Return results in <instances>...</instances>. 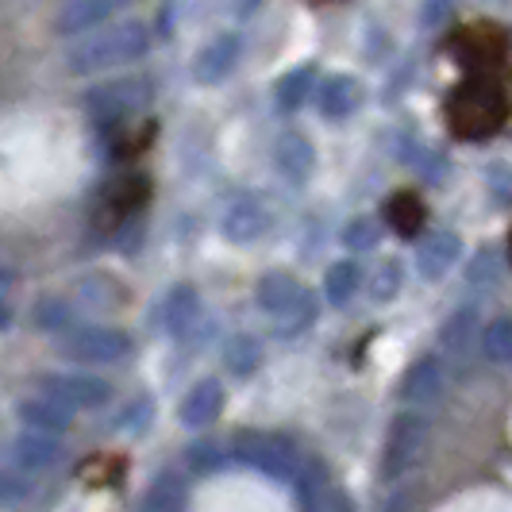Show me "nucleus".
<instances>
[{
    "label": "nucleus",
    "mask_w": 512,
    "mask_h": 512,
    "mask_svg": "<svg viewBox=\"0 0 512 512\" xmlns=\"http://www.w3.org/2000/svg\"><path fill=\"white\" fill-rule=\"evenodd\" d=\"M509 120V93L497 77L474 74L447 97V124L459 139H489Z\"/></svg>",
    "instance_id": "nucleus-1"
},
{
    "label": "nucleus",
    "mask_w": 512,
    "mask_h": 512,
    "mask_svg": "<svg viewBox=\"0 0 512 512\" xmlns=\"http://www.w3.org/2000/svg\"><path fill=\"white\" fill-rule=\"evenodd\" d=\"M147 51H151V27L143 24V20L89 27V31H81V39L66 51V70L70 74H93V70L135 62Z\"/></svg>",
    "instance_id": "nucleus-2"
},
{
    "label": "nucleus",
    "mask_w": 512,
    "mask_h": 512,
    "mask_svg": "<svg viewBox=\"0 0 512 512\" xmlns=\"http://www.w3.org/2000/svg\"><path fill=\"white\" fill-rule=\"evenodd\" d=\"M147 197H151V181L143 178V174H124V178L108 181L101 193V208H97L101 231L124 228L131 216L147 205Z\"/></svg>",
    "instance_id": "nucleus-3"
},
{
    "label": "nucleus",
    "mask_w": 512,
    "mask_h": 512,
    "mask_svg": "<svg viewBox=\"0 0 512 512\" xmlns=\"http://www.w3.org/2000/svg\"><path fill=\"white\" fill-rule=\"evenodd\" d=\"M428 443V420L420 412H401L389 428V443H385V474L397 478L405 474L412 462L424 455Z\"/></svg>",
    "instance_id": "nucleus-4"
},
{
    "label": "nucleus",
    "mask_w": 512,
    "mask_h": 512,
    "mask_svg": "<svg viewBox=\"0 0 512 512\" xmlns=\"http://www.w3.org/2000/svg\"><path fill=\"white\" fill-rule=\"evenodd\" d=\"M66 355L74 359H93V362H108V359H120L128 355V335L116 332V328H101V324H89V328H77L62 339Z\"/></svg>",
    "instance_id": "nucleus-5"
},
{
    "label": "nucleus",
    "mask_w": 512,
    "mask_h": 512,
    "mask_svg": "<svg viewBox=\"0 0 512 512\" xmlns=\"http://www.w3.org/2000/svg\"><path fill=\"white\" fill-rule=\"evenodd\" d=\"M147 89H151L147 81H116V85L93 89L85 104H89L93 116H101L108 124H120V120H128L131 112L147 101Z\"/></svg>",
    "instance_id": "nucleus-6"
},
{
    "label": "nucleus",
    "mask_w": 512,
    "mask_h": 512,
    "mask_svg": "<svg viewBox=\"0 0 512 512\" xmlns=\"http://www.w3.org/2000/svg\"><path fill=\"white\" fill-rule=\"evenodd\" d=\"M128 0H66L62 12L54 16V27L62 35H77V31H89V27H101L112 12H120Z\"/></svg>",
    "instance_id": "nucleus-7"
},
{
    "label": "nucleus",
    "mask_w": 512,
    "mask_h": 512,
    "mask_svg": "<svg viewBox=\"0 0 512 512\" xmlns=\"http://www.w3.org/2000/svg\"><path fill=\"white\" fill-rule=\"evenodd\" d=\"M47 393L62 397V401H66V405H74V409H101V405H108V397H112L108 382H101V378H89V374L51 378Z\"/></svg>",
    "instance_id": "nucleus-8"
},
{
    "label": "nucleus",
    "mask_w": 512,
    "mask_h": 512,
    "mask_svg": "<svg viewBox=\"0 0 512 512\" xmlns=\"http://www.w3.org/2000/svg\"><path fill=\"white\" fill-rule=\"evenodd\" d=\"M239 459L258 466V470H266V474H282L285 478L293 470L297 455L289 451V443H278V439H251V443L239 447Z\"/></svg>",
    "instance_id": "nucleus-9"
},
{
    "label": "nucleus",
    "mask_w": 512,
    "mask_h": 512,
    "mask_svg": "<svg viewBox=\"0 0 512 512\" xmlns=\"http://www.w3.org/2000/svg\"><path fill=\"white\" fill-rule=\"evenodd\" d=\"M220 405H224V389H220V382H201L197 389L185 393V401H181V420H185L189 428H205V424L216 420Z\"/></svg>",
    "instance_id": "nucleus-10"
},
{
    "label": "nucleus",
    "mask_w": 512,
    "mask_h": 512,
    "mask_svg": "<svg viewBox=\"0 0 512 512\" xmlns=\"http://www.w3.org/2000/svg\"><path fill=\"white\" fill-rule=\"evenodd\" d=\"M235 58H239V39L235 35H220V39H212L205 51L197 54L193 74H197V81H220L235 66Z\"/></svg>",
    "instance_id": "nucleus-11"
},
{
    "label": "nucleus",
    "mask_w": 512,
    "mask_h": 512,
    "mask_svg": "<svg viewBox=\"0 0 512 512\" xmlns=\"http://www.w3.org/2000/svg\"><path fill=\"white\" fill-rule=\"evenodd\" d=\"M424 220H428V208L409 189L405 193H393L385 201V224L397 231V235H416V231L424 228Z\"/></svg>",
    "instance_id": "nucleus-12"
},
{
    "label": "nucleus",
    "mask_w": 512,
    "mask_h": 512,
    "mask_svg": "<svg viewBox=\"0 0 512 512\" xmlns=\"http://www.w3.org/2000/svg\"><path fill=\"white\" fill-rule=\"evenodd\" d=\"M274 162H278V170H282L289 181L308 178V170H312V143H308L305 135L289 131V135H282V139L274 143Z\"/></svg>",
    "instance_id": "nucleus-13"
},
{
    "label": "nucleus",
    "mask_w": 512,
    "mask_h": 512,
    "mask_svg": "<svg viewBox=\"0 0 512 512\" xmlns=\"http://www.w3.org/2000/svg\"><path fill=\"white\" fill-rule=\"evenodd\" d=\"M459 251H462L459 235H451V231L432 235V239L420 247V274H424V278H443V274L455 266Z\"/></svg>",
    "instance_id": "nucleus-14"
},
{
    "label": "nucleus",
    "mask_w": 512,
    "mask_h": 512,
    "mask_svg": "<svg viewBox=\"0 0 512 512\" xmlns=\"http://www.w3.org/2000/svg\"><path fill=\"white\" fill-rule=\"evenodd\" d=\"M270 228V212L258 205L255 197H243L239 205L228 212V220H224V231H228L231 239H258L262 231Z\"/></svg>",
    "instance_id": "nucleus-15"
},
{
    "label": "nucleus",
    "mask_w": 512,
    "mask_h": 512,
    "mask_svg": "<svg viewBox=\"0 0 512 512\" xmlns=\"http://www.w3.org/2000/svg\"><path fill=\"white\" fill-rule=\"evenodd\" d=\"M362 101V89L355 77H332L324 89H320V112L324 116H335V120H343V116H351Z\"/></svg>",
    "instance_id": "nucleus-16"
},
{
    "label": "nucleus",
    "mask_w": 512,
    "mask_h": 512,
    "mask_svg": "<svg viewBox=\"0 0 512 512\" xmlns=\"http://www.w3.org/2000/svg\"><path fill=\"white\" fill-rule=\"evenodd\" d=\"M439 389H443V366H439L436 355H428V359H420L409 374H405L401 397H405V401H428V397H436Z\"/></svg>",
    "instance_id": "nucleus-17"
},
{
    "label": "nucleus",
    "mask_w": 512,
    "mask_h": 512,
    "mask_svg": "<svg viewBox=\"0 0 512 512\" xmlns=\"http://www.w3.org/2000/svg\"><path fill=\"white\" fill-rule=\"evenodd\" d=\"M70 409H74V405H66L62 397L47 393V397H39V401H27L24 420L31 428H39V432H62V428L70 424Z\"/></svg>",
    "instance_id": "nucleus-18"
},
{
    "label": "nucleus",
    "mask_w": 512,
    "mask_h": 512,
    "mask_svg": "<svg viewBox=\"0 0 512 512\" xmlns=\"http://www.w3.org/2000/svg\"><path fill=\"white\" fill-rule=\"evenodd\" d=\"M166 320H170V328L174 332H185L201 320V297L193 293V289H178L170 301H166Z\"/></svg>",
    "instance_id": "nucleus-19"
},
{
    "label": "nucleus",
    "mask_w": 512,
    "mask_h": 512,
    "mask_svg": "<svg viewBox=\"0 0 512 512\" xmlns=\"http://www.w3.org/2000/svg\"><path fill=\"white\" fill-rule=\"evenodd\" d=\"M16 455H20V462H24L27 470H35V466H47V462L58 455V443H54V432H27L24 439H20V447H16Z\"/></svg>",
    "instance_id": "nucleus-20"
},
{
    "label": "nucleus",
    "mask_w": 512,
    "mask_h": 512,
    "mask_svg": "<svg viewBox=\"0 0 512 512\" xmlns=\"http://www.w3.org/2000/svg\"><path fill=\"white\" fill-rule=\"evenodd\" d=\"M474 332H478V312H474V308H462V312H455V316L447 320V328H443V335H439V343H443L447 351H466L470 339H474Z\"/></svg>",
    "instance_id": "nucleus-21"
},
{
    "label": "nucleus",
    "mask_w": 512,
    "mask_h": 512,
    "mask_svg": "<svg viewBox=\"0 0 512 512\" xmlns=\"http://www.w3.org/2000/svg\"><path fill=\"white\" fill-rule=\"evenodd\" d=\"M482 347H486L489 362H512V320H493L482 335Z\"/></svg>",
    "instance_id": "nucleus-22"
},
{
    "label": "nucleus",
    "mask_w": 512,
    "mask_h": 512,
    "mask_svg": "<svg viewBox=\"0 0 512 512\" xmlns=\"http://www.w3.org/2000/svg\"><path fill=\"white\" fill-rule=\"evenodd\" d=\"M359 285H362V270L355 262H335L332 270H328V293H332V301H347Z\"/></svg>",
    "instance_id": "nucleus-23"
},
{
    "label": "nucleus",
    "mask_w": 512,
    "mask_h": 512,
    "mask_svg": "<svg viewBox=\"0 0 512 512\" xmlns=\"http://www.w3.org/2000/svg\"><path fill=\"white\" fill-rule=\"evenodd\" d=\"M308 89H312V66H301V70H293V74H285L278 81V104L282 108H297V104L305 101Z\"/></svg>",
    "instance_id": "nucleus-24"
},
{
    "label": "nucleus",
    "mask_w": 512,
    "mask_h": 512,
    "mask_svg": "<svg viewBox=\"0 0 512 512\" xmlns=\"http://www.w3.org/2000/svg\"><path fill=\"white\" fill-rule=\"evenodd\" d=\"M366 285H370V293H374L378 301H389V297L401 289V266H397V262H382V266L366 278Z\"/></svg>",
    "instance_id": "nucleus-25"
},
{
    "label": "nucleus",
    "mask_w": 512,
    "mask_h": 512,
    "mask_svg": "<svg viewBox=\"0 0 512 512\" xmlns=\"http://www.w3.org/2000/svg\"><path fill=\"white\" fill-rule=\"evenodd\" d=\"M258 362V347H255V339H235L231 343V351H228V366L235 370V374H243V370H251Z\"/></svg>",
    "instance_id": "nucleus-26"
},
{
    "label": "nucleus",
    "mask_w": 512,
    "mask_h": 512,
    "mask_svg": "<svg viewBox=\"0 0 512 512\" xmlns=\"http://www.w3.org/2000/svg\"><path fill=\"white\" fill-rule=\"evenodd\" d=\"M347 247H355V251H362V247H374L378 243V228L370 224V220H355L351 228H347Z\"/></svg>",
    "instance_id": "nucleus-27"
},
{
    "label": "nucleus",
    "mask_w": 512,
    "mask_h": 512,
    "mask_svg": "<svg viewBox=\"0 0 512 512\" xmlns=\"http://www.w3.org/2000/svg\"><path fill=\"white\" fill-rule=\"evenodd\" d=\"M216 462H220V451H216L212 443H197V447L189 451V466H193L197 474H201V470H212Z\"/></svg>",
    "instance_id": "nucleus-28"
},
{
    "label": "nucleus",
    "mask_w": 512,
    "mask_h": 512,
    "mask_svg": "<svg viewBox=\"0 0 512 512\" xmlns=\"http://www.w3.org/2000/svg\"><path fill=\"white\" fill-rule=\"evenodd\" d=\"M27 486L20 478H12V474H0V505H16V501H24Z\"/></svg>",
    "instance_id": "nucleus-29"
},
{
    "label": "nucleus",
    "mask_w": 512,
    "mask_h": 512,
    "mask_svg": "<svg viewBox=\"0 0 512 512\" xmlns=\"http://www.w3.org/2000/svg\"><path fill=\"white\" fill-rule=\"evenodd\" d=\"M489 185H493V193H497L501 201H512V170L509 166L493 170V174H489Z\"/></svg>",
    "instance_id": "nucleus-30"
},
{
    "label": "nucleus",
    "mask_w": 512,
    "mask_h": 512,
    "mask_svg": "<svg viewBox=\"0 0 512 512\" xmlns=\"http://www.w3.org/2000/svg\"><path fill=\"white\" fill-rule=\"evenodd\" d=\"M8 320H12V312L4 305V297H0V328H8Z\"/></svg>",
    "instance_id": "nucleus-31"
},
{
    "label": "nucleus",
    "mask_w": 512,
    "mask_h": 512,
    "mask_svg": "<svg viewBox=\"0 0 512 512\" xmlns=\"http://www.w3.org/2000/svg\"><path fill=\"white\" fill-rule=\"evenodd\" d=\"M243 4H247V8H255V4H258V0H243Z\"/></svg>",
    "instance_id": "nucleus-32"
},
{
    "label": "nucleus",
    "mask_w": 512,
    "mask_h": 512,
    "mask_svg": "<svg viewBox=\"0 0 512 512\" xmlns=\"http://www.w3.org/2000/svg\"><path fill=\"white\" fill-rule=\"evenodd\" d=\"M509 258H512V235H509Z\"/></svg>",
    "instance_id": "nucleus-33"
}]
</instances>
